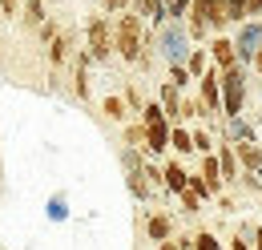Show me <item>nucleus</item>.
<instances>
[{
  "mask_svg": "<svg viewBox=\"0 0 262 250\" xmlns=\"http://www.w3.org/2000/svg\"><path fill=\"white\" fill-rule=\"evenodd\" d=\"M230 250H250V246H246V234H242V238H234V246H230Z\"/></svg>",
  "mask_w": 262,
  "mask_h": 250,
  "instance_id": "28",
  "label": "nucleus"
},
{
  "mask_svg": "<svg viewBox=\"0 0 262 250\" xmlns=\"http://www.w3.org/2000/svg\"><path fill=\"white\" fill-rule=\"evenodd\" d=\"M186 65H190V73H194V77H202V73L210 69V57H206V49H194V53L186 57Z\"/></svg>",
  "mask_w": 262,
  "mask_h": 250,
  "instance_id": "20",
  "label": "nucleus"
},
{
  "mask_svg": "<svg viewBox=\"0 0 262 250\" xmlns=\"http://www.w3.org/2000/svg\"><path fill=\"white\" fill-rule=\"evenodd\" d=\"M234 154H238V161L246 165V174H258L262 170V154L254 141H234Z\"/></svg>",
  "mask_w": 262,
  "mask_h": 250,
  "instance_id": "8",
  "label": "nucleus"
},
{
  "mask_svg": "<svg viewBox=\"0 0 262 250\" xmlns=\"http://www.w3.org/2000/svg\"><path fill=\"white\" fill-rule=\"evenodd\" d=\"M49 16H45V0H25V25L29 29H40Z\"/></svg>",
  "mask_w": 262,
  "mask_h": 250,
  "instance_id": "14",
  "label": "nucleus"
},
{
  "mask_svg": "<svg viewBox=\"0 0 262 250\" xmlns=\"http://www.w3.org/2000/svg\"><path fill=\"white\" fill-rule=\"evenodd\" d=\"M234 49H238V61L242 65L254 61V53L262 49V20H242V29L234 36Z\"/></svg>",
  "mask_w": 262,
  "mask_h": 250,
  "instance_id": "5",
  "label": "nucleus"
},
{
  "mask_svg": "<svg viewBox=\"0 0 262 250\" xmlns=\"http://www.w3.org/2000/svg\"><path fill=\"white\" fill-rule=\"evenodd\" d=\"M125 141H129L133 150H145V145H149V125H145V121L129 125V129H125Z\"/></svg>",
  "mask_w": 262,
  "mask_h": 250,
  "instance_id": "17",
  "label": "nucleus"
},
{
  "mask_svg": "<svg viewBox=\"0 0 262 250\" xmlns=\"http://www.w3.org/2000/svg\"><path fill=\"white\" fill-rule=\"evenodd\" d=\"M57 25H53V20H45V25H40V29H36V36H40V40H45V45H49V40H53V36H57Z\"/></svg>",
  "mask_w": 262,
  "mask_h": 250,
  "instance_id": "24",
  "label": "nucleus"
},
{
  "mask_svg": "<svg viewBox=\"0 0 262 250\" xmlns=\"http://www.w3.org/2000/svg\"><path fill=\"white\" fill-rule=\"evenodd\" d=\"M169 145H173L178 154H190V150H194V133L182 129V125H173V129H169Z\"/></svg>",
  "mask_w": 262,
  "mask_h": 250,
  "instance_id": "15",
  "label": "nucleus"
},
{
  "mask_svg": "<svg viewBox=\"0 0 262 250\" xmlns=\"http://www.w3.org/2000/svg\"><path fill=\"white\" fill-rule=\"evenodd\" d=\"M145 230H149V238H158V242H165L173 226H169V218H165V214H154V218H149V226H145Z\"/></svg>",
  "mask_w": 262,
  "mask_h": 250,
  "instance_id": "18",
  "label": "nucleus"
},
{
  "mask_svg": "<svg viewBox=\"0 0 262 250\" xmlns=\"http://www.w3.org/2000/svg\"><path fill=\"white\" fill-rule=\"evenodd\" d=\"M169 150V121H154L149 125V145L145 154H165Z\"/></svg>",
  "mask_w": 262,
  "mask_h": 250,
  "instance_id": "10",
  "label": "nucleus"
},
{
  "mask_svg": "<svg viewBox=\"0 0 262 250\" xmlns=\"http://www.w3.org/2000/svg\"><path fill=\"white\" fill-rule=\"evenodd\" d=\"M169 81H173L178 89H186V85L194 81V73H190V65H186V61H169Z\"/></svg>",
  "mask_w": 262,
  "mask_h": 250,
  "instance_id": "16",
  "label": "nucleus"
},
{
  "mask_svg": "<svg viewBox=\"0 0 262 250\" xmlns=\"http://www.w3.org/2000/svg\"><path fill=\"white\" fill-rule=\"evenodd\" d=\"M246 20H262V0H246Z\"/></svg>",
  "mask_w": 262,
  "mask_h": 250,
  "instance_id": "25",
  "label": "nucleus"
},
{
  "mask_svg": "<svg viewBox=\"0 0 262 250\" xmlns=\"http://www.w3.org/2000/svg\"><path fill=\"white\" fill-rule=\"evenodd\" d=\"M162 109H165V117H169V121H178V117H182V89H178L173 81H165V85H162Z\"/></svg>",
  "mask_w": 262,
  "mask_h": 250,
  "instance_id": "9",
  "label": "nucleus"
},
{
  "mask_svg": "<svg viewBox=\"0 0 262 250\" xmlns=\"http://www.w3.org/2000/svg\"><path fill=\"white\" fill-rule=\"evenodd\" d=\"M101 4H105V12H125L133 0H101Z\"/></svg>",
  "mask_w": 262,
  "mask_h": 250,
  "instance_id": "26",
  "label": "nucleus"
},
{
  "mask_svg": "<svg viewBox=\"0 0 262 250\" xmlns=\"http://www.w3.org/2000/svg\"><path fill=\"white\" fill-rule=\"evenodd\" d=\"M218 165H222V178H226V182H234V178H238V154H234V145L218 150Z\"/></svg>",
  "mask_w": 262,
  "mask_h": 250,
  "instance_id": "13",
  "label": "nucleus"
},
{
  "mask_svg": "<svg viewBox=\"0 0 262 250\" xmlns=\"http://www.w3.org/2000/svg\"><path fill=\"white\" fill-rule=\"evenodd\" d=\"M242 101H246V65H230L222 69V113L238 117L242 113Z\"/></svg>",
  "mask_w": 262,
  "mask_h": 250,
  "instance_id": "2",
  "label": "nucleus"
},
{
  "mask_svg": "<svg viewBox=\"0 0 262 250\" xmlns=\"http://www.w3.org/2000/svg\"><path fill=\"white\" fill-rule=\"evenodd\" d=\"M162 250H178V238H173V242H169V238H165V242H162Z\"/></svg>",
  "mask_w": 262,
  "mask_h": 250,
  "instance_id": "30",
  "label": "nucleus"
},
{
  "mask_svg": "<svg viewBox=\"0 0 262 250\" xmlns=\"http://www.w3.org/2000/svg\"><path fill=\"white\" fill-rule=\"evenodd\" d=\"M258 250H262V230H258Z\"/></svg>",
  "mask_w": 262,
  "mask_h": 250,
  "instance_id": "31",
  "label": "nucleus"
},
{
  "mask_svg": "<svg viewBox=\"0 0 262 250\" xmlns=\"http://www.w3.org/2000/svg\"><path fill=\"white\" fill-rule=\"evenodd\" d=\"M85 45H89L93 61H109V53L117 49V45H113V25H109V16H89V25H85Z\"/></svg>",
  "mask_w": 262,
  "mask_h": 250,
  "instance_id": "4",
  "label": "nucleus"
},
{
  "mask_svg": "<svg viewBox=\"0 0 262 250\" xmlns=\"http://www.w3.org/2000/svg\"><path fill=\"white\" fill-rule=\"evenodd\" d=\"M20 4H25V0H0V12H8V16H12Z\"/></svg>",
  "mask_w": 262,
  "mask_h": 250,
  "instance_id": "27",
  "label": "nucleus"
},
{
  "mask_svg": "<svg viewBox=\"0 0 262 250\" xmlns=\"http://www.w3.org/2000/svg\"><path fill=\"white\" fill-rule=\"evenodd\" d=\"M182 206H186V214H198V206H202V194H194V190H182Z\"/></svg>",
  "mask_w": 262,
  "mask_h": 250,
  "instance_id": "22",
  "label": "nucleus"
},
{
  "mask_svg": "<svg viewBox=\"0 0 262 250\" xmlns=\"http://www.w3.org/2000/svg\"><path fill=\"white\" fill-rule=\"evenodd\" d=\"M194 36H190V29L182 25V20H165L162 29H158V49H162L165 61H186V45H190Z\"/></svg>",
  "mask_w": 262,
  "mask_h": 250,
  "instance_id": "3",
  "label": "nucleus"
},
{
  "mask_svg": "<svg viewBox=\"0 0 262 250\" xmlns=\"http://www.w3.org/2000/svg\"><path fill=\"white\" fill-rule=\"evenodd\" d=\"M194 150H198V154H214V141H210L206 129H194Z\"/></svg>",
  "mask_w": 262,
  "mask_h": 250,
  "instance_id": "21",
  "label": "nucleus"
},
{
  "mask_svg": "<svg viewBox=\"0 0 262 250\" xmlns=\"http://www.w3.org/2000/svg\"><path fill=\"white\" fill-rule=\"evenodd\" d=\"M250 65H254V69H258V73H262V49H258V53H254V61H250Z\"/></svg>",
  "mask_w": 262,
  "mask_h": 250,
  "instance_id": "29",
  "label": "nucleus"
},
{
  "mask_svg": "<svg viewBox=\"0 0 262 250\" xmlns=\"http://www.w3.org/2000/svg\"><path fill=\"white\" fill-rule=\"evenodd\" d=\"M133 12H141L154 29H162L165 20H169V8H165V0H133Z\"/></svg>",
  "mask_w": 262,
  "mask_h": 250,
  "instance_id": "7",
  "label": "nucleus"
},
{
  "mask_svg": "<svg viewBox=\"0 0 262 250\" xmlns=\"http://www.w3.org/2000/svg\"><path fill=\"white\" fill-rule=\"evenodd\" d=\"M45 49H49V61H53V65H65L69 49H73V36H69V32H57V36H53Z\"/></svg>",
  "mask_w": 262,
  "mask_h": 250,
  "instance_id": "11",
  "label": "nucleus"
},
{
  "mask_svg": "<svg viewBox=\"0 0 262 250\" xmlns=\"http://www.w3.org/2000/svg\"><path fill=\"white\" fill-rule=\"evenodd\" d=\"M194 250H218V238H214L210 230H202V234L194 238Z\"/></svg>",
  "mask_w": 262,
  "mask_h": 250,
  "instance_id": "23",
  "label": "nucleus"
},
{
  "mask_svg": "<svg viewBox=\"0 0 262 250\" xmlns=\"http://www.w3.org/2000/svg\"><path fill=\"white\" fill-rule=\"evenodd\" d=\"M101 109H105V117H109V121H121V117H125V97H105V101H101Z\"/></svg>",
  "mask_w": 262,
  "mask_h": 250,
  "instance_id": "19",
  "label": "nucleus"
},
{
  "mask_svg": "<svg viewBox=\"0 0 262 250\" xmlns=\"http://www.w3.org/2000/svg\"><path fill=\"white\" fill-rule=\"evenodd\" d=\"M162 174H165V186L173 190V194H182V190H190V174H186V170H182L178 161H169V165H165Z\"/></svg>",
  "mask_w": 262,
  "mask_h": 250,
  "instance_id": "12",
  "label": "nucleus"
},
{
  "mask_svg": "<svg viewBox=\"0 0 262 250\" xmlns=\"http://www.w3.org/2000/svg\"><path fill=\"white\" fill-rule=\"evenodd\" d=\"M210 57H214L218 69H230V65H238V49H234L230 36H214V40H210Z\"/></svg>",
  "mask_w": 262,
  "mask_h": 250,
  "instance_id": "6",
  "label": "nucleus"
},
{
  "mask_svg": "<svg viewBox=\"0 0 262 250\" xmlns=\"http://www.w3.org/2000/svg\"><path fill=\"white\" fill-rule=\"evenodd\" d=\"M149 20L141 16V12H133V8H125V12H117V25H113V45H117V57L121 61L137 65L141 57H145V45H149V29H145Z\"/></svg>",
  "mask_w": 262,
  "mask_h": 250,
  "instance_id": "1",
  "label": "nucleus"
}]
</instances>
